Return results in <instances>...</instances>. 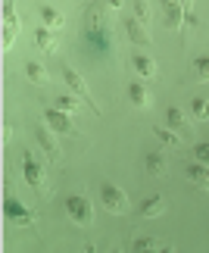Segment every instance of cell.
I'll list each match as a JSON object with an SVG mask.
<instances>
[{
  "label": "cell",
  "instance_id": "6da1fadb",
  "mask_svg": "<svg viewBox=\"0 0 209 253\" xmlns=\"http://www.w3.org/2000/svg\"><path fill=\"white\" fill-rule=\"evenodd\" d=\"M66 212H69V219L78 228H88L94 222V207L84 194H69V197H66Z\"/></svg>",
  "mask_w": 209,
  "mask_h": 253
},
{
  "label": "cell",
  "instance_id": "7a4b0ae2",
  "mask_svg": "<svg viewBox=\"0 0 209 253\" xmlns=\"http://www.w3.org/2000/svg\"><path fill=\"white\" fill-rule=\"evenodd\" d=\"M100 203H103V210H106V212H116V216L128 212V197H125V191H122L119 184L103 181L100 184Z\"/></svg>",
  "mask_w": 209,
  "mask_h": 253
},
{
  "label": "cell",
  "instance_id": "3957f363",
  "mask_svg": "<svg viewBox=\"0 0 209 253\" xmlns=\"http://www.w3.org/2000/svg\"><path fill=\"white\" fill-rule=\"evenodd\" d=\"M3 216L13 222V225H22V228H28V225H35V222H37L35 212H32V210H25L22 203L13 197V194H6V197H3Z\"/></svg>",
  "mask_w": 209,
  "mask_h": 253
},
{
  "label": "cell",
  "instance_id": "277c9868",
  "mask_svg": "<svg viewBox=\"0 0 209 253\" xmlns=\"http://www.w3.org/2000/svg\"><path fill=\"white\" fill-rule=\"evenodd\" d=\"M63 79H66V84H69V87H72V91H75V97H81V100H88V106H91V110H94V113H100V106H97V103H94V100H91V91H88V82H84V79H81V75H78V72H75V69H72V66H66V69H63Z\"/></svg>",
  "mask_w": 209,
  "mask_h": 253
},
{
  "label": "cell",
  "instance_id": "5b68a950",
  "mask_svg": "<svg viewBox=\"0 0 209 253\" xmlns=\"http://www.w3.org/2000/svg\"><path fill=\"white\" fill-rule=\"evenodd\" d=\"M22 175H25V181L32 184L35 191H41L44 184H47V178H44V169L37 166V160H35V157H32L28 150L22 153Z\"/></svg>",
  "mask_w": 209,
  "mask_h": 253
},
{
  "label": "cell",
  "instance_id": "8992f818",
  "mask_svg": "<svg viewBox=\"0 0 209 253\" xmlns=\"http://www.w3.org/2000/svg\"><path fill=\"white\" fill-rule=\"evenodd\" d=\"M44 122L50 125L53 131H60V134H75V122L69 119V113L56 110V106H53V110H47V113H44Z\"/></svg>",
  "mask_w": 209,
  "mask_h": 253
},
{
  "label": "cell",
  "instance_id": "52a82bcc",
  "mask_svg": "<svg viewBox=\"0 0 209 253\" xmlns=\"http://www.w3.org/2000/svg\"><path fill=\"white\" fill-rule=\"evenodd\" d=\"M16 35H19V16H16L13 3H3V38H0V44L9 47Z\"/></svg>",
  "mask_w": 209,
  "mask_h": 253
},
{
  "label": "cell",
  "instance_id": "ba28073f",
  "mask_svg": "<svg viewBox=\"0 0 209 253\" xmlns=\"http://www.w3.org/2000/svg\"><path fill=\"white\" fill-rule=\"evenodd\" d=\"M159 3L166 6V28L178 32V28H181V19H184V3L181 0H159Z\"/></svg>",
  "mask_w": 209,
  "mask_h": 253
},
{
  "label": "cell",
  "instance_id": "9c48e42d",
  "mask_svg": "<svg viewBox=\"0 0 209 253\" xmlns=\"http://www.w3.org/2000/svg\"><path fill=\"white\" fill-rule=\"evenodd\" d=\"M125 32H128V38H131V44H138V47H150V35H147V28H144V22H138L135 16L125 22Z\"/></svg>",
  "mask_w": 209,
  "mask_h": 253
},
{
  "label": "cell",
  "instance_id": "30bf717a",
  "mask_svg": "<svg viewBox=\"0 0 209 253\" xmlns=\"http://www.w3.org/2000/svg\"><path fill=\"white\" fill-rule=\"evenodd\" d=\"M163 210H166V200H163V194H150V197L140 203V216L144 219H156V216H163Z\"/></svg>",
  "mask_w": 209,
  "mask_h": 253
},
{
  "label": "cell",
  "instance_id": "8fae6325",
  "mask_svg": "<svg viewBox=\"0 0 209 253\" xmlns=\"http://www.w3.org/2000/svg\"><path fill=\"white\" fill-rule=\"evenodd\" d=\"M187 181H194L197 188L209 191V166H203V163H191V166H187Z\"/></svg>",
  "mask_w": 209,
  "mask_h": 253
},
{
  "label": "cell",
  "instance_id": "7c38bea8",
  "mask_svg": "<svg viewBox=\"0 0 209 253\" xmlns=\"http://www.w3.org/2000/svg\"><path fill=\"white\" fill-rule=\"evenodd\" d=\"M131 66H135V72L140 75V79H147V82H150V79H156V72H159V69H156V63L150 60V56H144V53H138L135 60H131Z\"/></svg>",
  "mask_w": 209,
  "mask_h": 253
},
{
  "label": "cell",
  "instance_id": "4fadbf2b",
  "mask_svg": "<svg viewBox=\"0 0 209 253\" xmlns=\"http://www.w3.org/2000/svg\"><path fill=\"white\" fill-rule=\"evenodd\" d=\"M144 166H147V175H150V178H163V175H166V157H163L159 150H153V153H147Z\"/></svg>",
  "mask_w": 209,
  "mask_h": 253
},
{
  "label": "cell",
  "instance_id": "5bb4252c",
  "mask_svg": "<svg viewBox=\"0 0 209 253\" xmlns=\"http://www.w3.org/2000/svg\"><path fill=\"white\" fill-rule=\"evenodd\" d=\"M166 125H169V128H175L178 134H181V131H191L184 110H178V106H169V113H166Z\"/></svg>",
  "mask_w": 209,
  "mask_h": 253
},
{
  "label": "cell",
  "instance_id": "9a60e30c",
  "mask_svg": "<svg viewBox=\"0 0 209 253\" xmlns=\"http://www.w3.org/2000/svg\"><path fill=\"white\" fill-rule=\"evenodd\" d=\"M41 22L44 28H50V32H60V28L66 25V19L60 9H53V6H41Z\"/></svg>",
  "mask_w": 209,
  "mask_h": 253
},
{
  "label": "cell",
  "instance_id": "2e32d148",
  "mask_svg": "<svg viewBox=\"0 0 209 253\" xmlns=\"http://www.w3.org/2000/svg\"><path fill=\"white\" fill-rule=\"evenodd\" d=\"M128 100L138 106V110H144V106H150V91L140 82H131L128 84Z\"/></svg>",
  "mask_w": 209,
  "mask_h": 253
},
{
  "label": "cell",
  "instance_id": "e0dca14e",
  "mask_svg": "<svg viewBox=\"0 0 209 253\" xmlns=\"http://www.w3.org/2000/svg\"><path fill=\"white\" fill-rule=\"evenodd\" d=\"M37 141H41V147L47 150V157H50V160H60V147H56L53 134L47 131V122H44V125H37Z\"/></svg>",
  "mask_w": 209,
  "mask_h": 253
},
{
  "label": "cell",
  "instance_id": "ac0fdd59",
  "mask_svg": "<svg viewBox=\"0 0 209 253\" xmlns=\"http://www.w3.org/2000/svg\"><path fill=\"white\" fill-rule=\"evenodd\" d=\"M35 44L41 47L44 53H56V38H53L50 28H37V32H35Z\"/></svg>",
  "mask_w": 209,
  "mask_h": 253
},
{
  "label": "cell",
  "instance_id": "d6986e66",
  "mask_svg": "<svg viewBox=\"0 0 209 253\" xmlns=\"http://www.w3.org/2000/svg\"><path fill=\"white\" fill-rule=\"evenodd\" d=\"M153 134H156L163 144H169V147H178V144H181V134H178L175 128H169V125H156Z\"/></svg>",
  "mask_w": 209,
  "mask_h": 253
},
{
  "label": "cell",
  "instance_id": "ffe728a7",
  "mask_svg": "<svg viewBox=\"0 0 209 253\" xmlns=\"http://www.w3.org/2000/svg\"><path fill=\"white\" fill-rule=\"evenodd\" d=\"M25 75H28V82H35V84H47V69L41 63H25Z\"/></svg>",
  "mask_w": 209,
  "mask_h": 253
},
{
  "label": "cell",
  "instance_id": "44dd1931",
  "mask_svg": "<svg viewBox=\"0 0 209 253\" xmlns=\"http://www.w3.org/2000/svg\"><path fill=\"white\" fill-rule=\"evenodd\" d=\"M191 116H194V122H209V100L206 97H197L191 103Z\"/></svg>",
  "mask_w": 209,
  "mask_h": 253
},
{
  "label": "cell",
  "instance_id": "7402d4cb",
  "mask_svg": "<svg viewBox=\"0 0 209 253\" xmlns=\"http://www.w3.org/2000/svg\"><path fill=\"white\" fill-rule=\"evenodd\" d=\"M135 250H169L159 238H135V244H131Z\"/></svg>",
  "mask_w": 209,
  "mask_h": 253
},
{
  "label": "cell",
  "instance_id": "603a6c76",
  "mask_svg": "<svg viewBox=\"0 0 209 253\" xmlns=\"http://www.w3.org/2000/svg\"><path fill=\"white\" fill-rule=\"evenodd\" d=\"M194 79L197 82H209V56H197L194 60Z\"/></svg>",
  "mask_w": 209,
  "mask_h": 253
},
{
  "label": "cell",
  "instance_id": "cb8c5ba5",
  "mask_svg": "<svg viewBox=\"0 0 209 253\" xmlns=\"http://www.w3.org/2000/svg\"><path fill=\"white\" fill-rule=\"evenodd\" d=\"M56 110H63V113H75L78 110V100L69 94H63V97H56Z\"/></svg>",
  "mask_w": 209,
  "mask_h": 253
},
{
  "label": "cell",
  "instance_id": "d4e9b609",
  "mask_svg": "<svg viewBox=\"0 0 209 253\" xmlns=\"http://www.w3.org/2000/svg\"><path fill=\"white\" fill-rule=\"evenodd\" d=\"M135 19L138 22H150V6H147V0H135Z\"/></svg>",
  "mask_w": 209,
  "mask_h": 253
},
{
  "label": "cell",
  "instance_id": "484cf974",
  "mask_svg": "<svg viewBox=\"0 0 209 253\" xmlns=\"http://www.w3.org/2000/svg\"><path fill=\"white\" fill-rule=\"evenodd\" d=\"M194 153H197V163H203V166H209V141H200L194 147Z\"/></svg>",
  "mask_w": 209,
  "mask_h": 253
},
{
  "label": "cell",
  "instance_id": "4316f807",
  "mask_svg": "<svg viewBox=\"0 0 209 253\" xmlns=\"http://www.w3.org/2000/svg\"><path fill=\"white\" fill-rule=\"evenodd\" d=\"M184 3V9H187V16H191V6H194V0H181Z\"/></svg>",
  "mask_w": 209,
  "mask_h": 253
},
{
  "label": "cell",
  "instance_id": "83f0119b",
  "mask_svg": "<svg viewBox=\"0 0 209 253\" xmlns=\"http://www.w3.org/2000/svg\"><path fill=\"white\" fill-rule=\"evenodd\" d=\"M106 6H112V9H116V6H122V0H106Z\"/></svg>",
  "mask_w": 209,
  "mask_h": 253
}]
</instances>
